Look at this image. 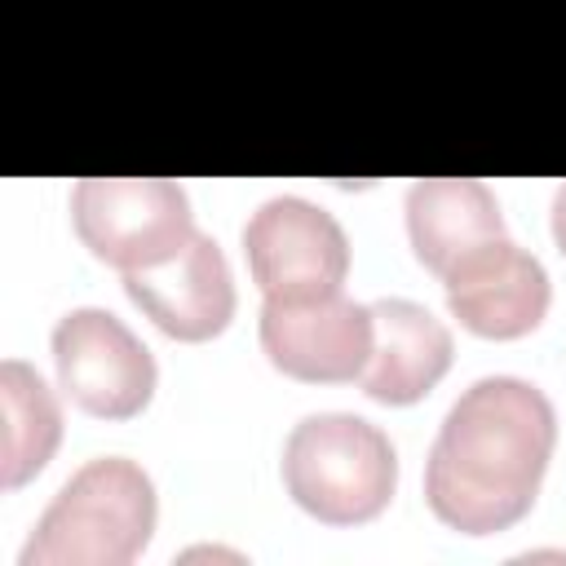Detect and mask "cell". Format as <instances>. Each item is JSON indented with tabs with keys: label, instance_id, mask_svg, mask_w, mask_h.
Segmentation results:
<instances>
[{
	"label": "cell",
	"instance_id": "6da1fadb",
	"mask_svg": "<svg viewBox=\"0 0 566 566\" xmlns=\"http://www.w3.org/2000/svg\"><path fill=\"white\" fill-rule=\"evenodd\" d=\"M557 447V411L522 376H482L447 411L429 464L424 500L460 535L517 526L539 495Z\"/></svg>",
	"mask_w": 566,
	"mask_h": 566
},
{
	"label": "cell",
	"instance_id": "7a4b0ae2",
	"mask_svg": "<svg viewBox=\"0 0 566 566\" xmlns=\"http://www.w3.org/2000/svg\"><path fill=\"white\" fill-rule=\"evenodd\" d=\"M159 500L150 473L128 455L80 464L22 544V566H128L155 535Z\"/></svg>",
	"mask_w": 566,
	"mask_h": 566
},
{
	"label": "cell",
	"instance_id": "3957f363",
	"mask_svg": "<svg viewBox=\"0 0 566 566\" xmlns=\"http://www.w3.org/2000/svg\"><path fill=\"white\" fill-rule=\"evenodd\" d=\"M283 486L296 509L327 526H358L389 509L398 491V451L363 416L314 411L283 442Z\"/></svg>",
	"mask_w": 566,
	"mask_h": 566
},
{
	"label": "cell",
	"instance_id": "277c9868",
	"mask_svg": "<svg viewBox=\"0 0 566 566\" xmlns=\"http://www.w3.org/2000/svg\"><path fill=\"white\" fill-rule=\"evenodd\" d=\"M71 226L97 261L128 274L172 256L195 234V212L168 177H80Z\"/></svg>",
	"mask_w": 566,
	"mask_h": 566
},
{
	"label": "cell",
	"instance_id": "5b68a950",
	"mask_svg": "<svg viewBox=\"0 0 566 566\" xmlns=\"http://www.w3.org/2000/svg\"><path fill=\"white\" fill-rule=\"evenodd\" d=\"M53 367L66 398L102 420H128L155 398L159 367L124 318L97 305L66 310L53 327Z\"/></svg>",
	"mask_w": 566,
	"mask_h": 566
},
{
	"label": "cell",
	"instance_id": "8992f818",
	"mask_svg": "<svg viewBox=\"0 0 566 566\" xmlns=\"http://www.w3.org/2000/svg\"><path fill=\"white\" fill-rule=\"evenodd\" d=\"M243 256L265 296L340 292L349 274V239L340 221L301 195H274L248 217Z\"/></svg>",
	"mask_w": 566,
	"mask_h": 566
},
{
	"label": "cell",
	"instance_id": "52a82bcc",
	"mask_svg": "<svg viewBox=\"0 0 566 566\" xmlns=\"http://www.w3.org/2000/svg\"><path fill=\"white\" fill-rule=\"evenodd\" d=\"M371 305L345 292L318 296H265L261 305V349L265 358L305 385H340L363 376L371 358Z\"/></svg>",
	"mask_w": 566,
	"mask_h": 566
},
{
	"label": "cell",
	"instance_id": "ba28073f",
	"mask_svg": "<svg viewBox=\"0 0 566 566\" xmlns=\"http://www.w3.org/2000/svg\"><path fill=\"white\" fill-rule=\"evenodd\" d=\"M128 301L172 340L199 345L230 327L234 318V274L212 234H190L172 256L124 274Z\"/></svg>",
	"mask_w": 566,
	"mask_h": 566
},
{
	"label": "cell",
	"instance_id": "9c48e42d",
	"mask_svg": "<svg viewBox=\"0 0 566 566\" xmlns=\"http://www.w3.org/2000/svg\"><path fill=\"white\" fill-rule=\"evenodd\" d=\"M442 283H447V305L460 318V327L486 340H517L535 332L553 301L544 261L504 234L464 252L442 274Z\"/></svg>",
	"mask_w": 566,
	"mask_h": 566
},
{
	"label": "cell",
	"instance_id": "30bf717a",
	"mask_svg": "<svg viewBox=\"0 0 566 566\" xmlns=\"http://www.w3.org/2000/svg\"><path fill=\"white\" fill-rule=\"evenodd\" d=\"M371 358L358 376L363 394L385 407H407L420 402L451 367V332L433 310L407 296H385L371 305Z\"/></svg>",
	"mask_w": 566,
	"mask_h": 566
},
{
	"label": "cell",
	"instance_id": "8fae6325",
	"mask_svg": "<svg viewBox=\"0 0 566 566\" xmlns=\"http://www.w3.org/2000/svg\"><path fill=\"white\" fill-rule=\"evenodd\" d=\"M407 234L424 270L447 274L464 252L504 234L500 203L478 177H420L407 190Z\"/></svg>",
	"mask_w": 566,
	"mask_h": 566
},
{
	"label": "cell",
	"instance_id": "7c38bea8",
	"mask_svg": "<svg viewBox=\"0 0 566 566\" xmlns=\"http://www.w3.org/2000/svg\"><path fill=\"white\" fill-rule=\"evenodd\" d=\"M0 486L13 491L31 482L62 442V407L44 376L22 363H0Z\"/></svg>",
	"mask_w": 566,
	"mask_h": 566
},
{
	"label": "cell",
	"instance_id": "4fadbf2b",
	"mask_svg": "<svg viewBox=\"0 0 566 566\" xmlns=\"http://www.w3.org/2000/svg\"><path fill=\"white\" fill-rule=\"evenodd\" d=\"M553 239H557V252L566 256V181L553 195Z\"/></svg>",
	"mask_w": 566,
	"mask_h": 566
}]
</instances>
